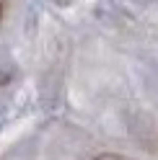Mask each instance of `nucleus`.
<instances>
[{
	"label": "nucleus",
	"instance_id": "nucleus-1",
	"mask_svg": "<svg viewBox=\"0 0 158 160\" xmlns=\"http://www.w3.org/2000/svg\"><path fill=\"white\" fill-rule=\"evenodd\" d=\"M96 160H127V158L117 155V152H101V155H96Z\"/></svg>",
	"mask_w": 158,
	"mask_h": 160
}]
</instances>
